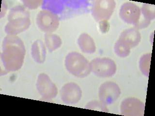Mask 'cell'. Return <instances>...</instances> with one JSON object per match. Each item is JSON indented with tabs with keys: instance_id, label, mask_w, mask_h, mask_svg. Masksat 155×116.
Here are the masks:
<instances>
[{
	"instance_id": "cell-1",
	"label": "cell",
	"mask_w": 155,
	"mask_h": 116,
	"mask_svg": "<svg viewBox=\"0 0 155 116\" xmlns=\"http://www.w3.org/2000/svg\"><path fill=\"white\" fill-rule=\"evenodd\" d=\"M26 50L23 41L16 35H7L2 42V62L5 71L14 72L23 65Z\"/></svg>"
},
{
	"instance_id": "cell-2",
	"label": "cell",
	"mask_w": 155,
	"mask_h": 116,
	"mask_svg": "<svg viewBox=\"0 0 155 116\" xmlns=\"http://www.w3.org/2000/svg\"><path fill=\"white\" fill-rule=\"evenodd\" d=\"M30 13L21 5L11 9L8 16V22L5 27V32L8 35H17L26 31L30 26Z\"/></svg>"
},
{
	"instance_id": "cell-3",
	"label": "cell",
	"mask_w": 155,
	"mask_h": 116,
	"mask_svg": "<svg viewBox=\"0 0 155 116\" xmlns=\"http://www.w3.org/2000/svg\"><path fill=\"white\" fill-rule=\"evenodd\" d=\"M65 68L70 74L76 77L84 78L91 72V67L88 60L77 52L69 53L64 61Z\"/></svg>"
},
{
	"instance_id": "cell-4",
	"label": "cell",
	"mask_w": 155,
	"mask_h": 116,
	"mask_svg": "<svg viewBox=\"0 0 155 116\" xmlns=\"http://www.w3.org/2000/svg\"><path fill=\"white\" fill-rule=\"evenodd\" d=\"M90 64L91 72L98 77H110L116 73V64L110 58H96L91 60Z\"/></svg>"
},
{
	"instance_id": "cell-5",
	"label": "cell",
	"mask_w": 155,
	"mask_h": 116,
	"mask_svg": "<svg viewBox=\"0 0 155 116\" xmlns=\"http://www.w3.org/2000/svg\"><path fill=\"white\" fill-rule=\"evenodd\" d=\"M116 6L114 0H98L94 2L92 8V14L97 22L106 21L112 16Z\"/></svg>"
},
{
	"instance_id": "cell-6",
	"label": "cell",
	"mask_w": 155,
	"mask_h": 116,
	"mask_svg": "<svg viewBox=\"0 0 155 116\" xmlns=\"http://www.w3.org/2000/svg\"><path fill=\"white\" fill-rule=\"evenodd\" d=\"M60 19L57 14L47 10H42L36 17V24L41 31L51 34L59 26Z\"/></svg>"
},
{
	"instance_id": "cell-7",
	"label": "cell",
	"mask_w": 155,
	"mask_h": 116,
	"mask_svg": "<svg viewBox=\"0 0 155 116\" xmlns=\"http://www.w3.org/2000/svg\"><path fill=\"white\" fill-rule=\"evenodd\" d=\"M121 93L120 87L116 83L107 81L99 87L98 96L100 101L106 105H109L118 99Z\"/></svg>"
},
{
	"instance_id": "cell-8",
	"label": "cell",
	"mask_w": 155,
	"mask_h": 116,
	"mask_svg": "<svg viewBox=\"0 0 155 116\" xmlns=\"http://www.w3.org/2000/svg\"><path fill=\"white\" fill-rule=\"evenodd\" d=\"M36 85L38 92L44 99L50 100L55 98L58 94V89L55 84L44 73L39 75Z\"/></svg>"
},
{
	"instance_id": "cell-9",
	"label": "cell",
	"mask_w": 155,
	"mask_h": 116,
	"mask_svg": "<svg viewBox=\"0 0 155 116\" xmlns=\"http://www.w3.org/2000/svg\"><path fill=\"white\" fill-rule=\"evenodd\" d=\"M121 114L125 116H143L145 104L135 97L126 98L123 101L120 106Z\"/></svg>"
},
{
	"instance_id": "cell-10",
	"label": "cell",
	"mask_w": 155,
	"mask_h": 116,
	"mask_svg": "<svg viewBox=\"0 0 155 116\" xmlns=\"http://www.w3.org/2000/svg\"><path fill=\"white\" fill-rule=\"evenodd\" d=\"M140 15V7L132 2H127L123 4L119 11V16L122 21L135 26L139 23Z\"/></svg>"
},
{
	"instance_id": "cell-11",
	"label": "cell",
	"mask_w": 155,
	"mask_h": 116,
	"mask_svg": "<svg viewBox=\"0 0 155 116\" xmlns=\"http://www.w3.org/2000/svg\"><path fill=\"white\" fill-rule=\"evenodd\" d=\"M60 96L64 103L68 105L77 104L82 97V91L80 86L74 82L64 85L60 90Z\"/></svg>"
},
{
	"instance_id": "cell-12",
	"label": "cell",
	"mask_w": 155,
	"mask_h": 116,
	"mask_svg": "<svg viewBox=\"0 0 155 116\" xmlns=\"http://www.w3.org/2000/svg\"><path fill=\"white\" fill-rule=\"evenodd\" d=\"M130 48L138 46L141 40V35L138 29L130 28L124 31L120 34L119 38Z\"/></svg>"
},
{
	"instance_id": "cell-13",
	"label": "cell",
	"mask_w": 155,
	"mask_h": 116,
	"mask_svg": "<svg viewBox=\"0 0 155 116\" xmlns=\"http://www.w3.org/2000/svg\"><path fill=\"white\" fill-rule=\"evenodd\" d=\"M78 43L82 52L87 54H93L96 50V44L93 39L86 33H83L79 36Z\"/></svg>"
},
{
	"instance_id": "cell-14",
	"label": "cell",
	"mask_w": 155,
	"mask_h": 116,
	"mask_svg": "<svg viewBox=\"0 0 155 116\" xmlns=\"http://www.w3.org/2000/svg\"><path fill=\"white\" fill-rule=\"evenodd\" d=\"M31 56L34 60L38 63L45 62L46 58V50L42 41L37 40L34 42L31 50Z\"/></svg>"
},
{
	"instance_id": "cell-15",
	"label": "cell",
	"mask_w": 155,
	"mask_h": 116,
	"mask_svg": "<svg viewBox=\"0 0 155 116\" xmlns=\"http://www.w3.org/2000/svg\"><path fill=\"white\" fill-rule=\"evenodd\" d=\"M45 45L49 52H53L60 47L62 45L61 39L55 34H46L45 35Z\"/></svg>"
},
{
	"instance_id": "cell-16",
	"label": "cell",
	"mask_w": 155,
	"mask_h": 116,
	"mask_svg": "<svg viewBox=\"0 0 155 116\" xmlns=\"http://www.w3.org/2000/svg\"><path fill=\"white\" fill-rule=\"evenodd\" d=\"M64 2L57 0L43 1L42 8L43 10H47L55 14H60L63 12L64 9Z\"/></svg>"
},
{
	"instance_id": "cell-17",
	"label": "cell",
	"mask_w": 155,
	"mask_h": 116,
	"mask_svg": "<svg viewBox=\"0 0 155 116\" xmlns=\"http://www.w3.org/2000/svg\"><path fill=\"white\" fill-rule=\"evenodd\" d=\"M130 50L127 45L120 39L116 41L114 47V50L116 55L121 58L127 57L130 54Z\"/></svg>"
},
{
	"instance_id": "cell-18",
	"label": "cell",
	"mask_w": 155,
	"mask_h": 116,
	"mask_svg": "<svg viewBox=\"0 0 155 116\" xmlns=\"http://www.w3.org/2000/svg\"><path fill=\"white\" fill-rule=\"evenodd\" d=\"M151 57V53L145 54L142 56L139 62V67L140 71L145 76L147 77H149Z\"/></svg>"
},
{
	"instance_id": "cell-19",
	"label": "cell",
	"mask_w": 155,
	"mask_h": 116,
	"mask_svg": "<svg viewBox=\"0 0 155 116\" xmlns=\"http://www.w3.org/2000/svg\"><path fill=\"white\" fill-rule=\"evenodd\" d=\"M140 11L145 20L151 21L155 19V5L149 4H143L141 8Z\"/></svg>"
},
{
	"instance_id": "cell-20",
	"label": "cell",
	"mask_w": 155,
	"mask_h": 116,
	"mask_svg": "<svg viewBox=\"0 0 155 116\" xmlns=\"http://www.w3.org/2000/svg\"><path fill=\"white\" fill-rule=\"evenodd\" d=\"M85 108L90 110L101 111L104 112H109V110L107 108V105L102 103L101 102L98 101H92L90 102L85 106Z\"/></svg>"
},
{
	"instance_id": "cell-21",
	"label": "cell",
	"mask_w": 155,
	"mask_h": 116,
	"mask_svg": "<svg viewBox=\"0 0 155 116\" xmlns=\"http://www.w3.org/2000/svg\"><path fill=\"white\" fill-rule=\"evenodd\" d=\"M43 1H28V0H25L23 1V4L26 7H28V8L30 9H35L38 8V6H40V5H42Z\"/></svg>"
}]
</instances>
